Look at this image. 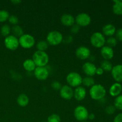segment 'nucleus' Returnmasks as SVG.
Here are the masks:
<instances>
[{
    "label": "nucleus",
    "instance_id": "nucleus-11",
    "mask_svg": "<svg viewBox=\"0 0 122 122\" xmlns=\"http://www.w3.org/2000/svg\"><path fill=\"white\" fill-rule=\"evenodd\" d=\"M76 56L80 60H86L91 57V50L87 46H79L75 51Z\"/></svg>",
    "mask_w": 122,
    "mask_h": 122
},
{
    "label": "nucleus",
    "instance_id": "nucleus-13",
    "mask_svg": "<svg viewBox=\"0 0 122 122\" xmlns=\"http://www.w3.org/2000/svg\"><path fill=\"white\" fill-rule=\"evenodd\" d=\"M74 91L72 88L69 85L62 86L60 90V95L61 97L65 100H70L73 97Z\"/></svg>",
    "mask_w": 122,
    "mask_h": 122
},
{
    "label": "nucleus",
    "instance_id": "nucleus-32",
    "mask_svg": "<svg viewBox=\"0 0 122 122\" xmlns=\"http://www.w3.org/2000/svg\"><path fill=\"white\" fill-rule=\"evenodd\" d=\"M8 20V21L10 22V23L13 25V26H14V25H17L18 23H19V19H18V17L16 16V15H10Z\"/></svg>",
    "mask_w": 122,
    "mask_h": 122
},
{
    "label": "nucleus",
    "instance_id": "nucleus-27",
    "mask_svg": "<svg viewBox=\"0 0 122 122\" xmlns=\"http://www.w3.org/2000/svg\"><path fill=\"white\" fill-rule=\"evenodd\" d=\"M114 106L116 109L122 110V95L116 97L114 101Z\"/></svg>",
    "mask_w": 122,
    "mask_h": 122
},
{
    "label": "nucleus",
    "instance_id": "nucleus-31",
    "mask_svg": "<svg viewBox=\"0 0 122 122\" xmlns=\"http://www.w3.org/2000/svg\"><path fill=\"white\" fill-rule=\"evenodd\" d=\"M48 122H61V118L59 115L57 114H52L48 117Z\"/></svg>",
    "mask_w": 122,
    "mask_h": 122
},
{
    "label": "nucleus",
    "instance_id": "nucleus-16",
    "mask_svg": "<svg viewBox=\"0 0 122 122\" xmlns=\"http://www.w3.org/2000/svg\"><path fill=\"white\" fill-rule=\"evenodd\" d=\"M101 55L105 60L109 61L114 57V50L107 45L104 46L101 48Z\"/></svg>",
    "mask_w": 122,
    "mask_h": 122
},
{
    "label": "nucleus",
    "instance_id": "nucleus-30",
    "mask_svg": "<svg viewBox=\"0 0 122 122\" xmlns=\"http://www.w3.org/2000/svg\"><path fill=\"white\" fill-rule=\"evenodd\" d=\"M106 43H107V46H110V47L113 48V47L116 46L117 45V40L116 38H114V37L111 36L109 37V38L106 40Z\"/></svg>",
    "mask_w": 122,
    "mask_h": 122
},
{
    "label": "nucleus",
    "instance_id": "nucleus-14",
    "mask_svg": "<svg viewBox=\"0 0 122 122\" xmlns=\"http://www.w3.org/2000/svg\"><path fill=\"white\" fill-rule=\"evenodd\" d=\"M111 73L116 82L118 83L122 82V64H117L113 66Z\"/></svg>",
    "mask_w": 122,
    "mask_h": 122
},
{
    "label": "nucleus",
    "instance_id": "nucleus-1",
    "mask_svg": "<svg viewBox=\"0 0 122 122\" xmlns=\"http://www.w3.org/2000/svg\"><path fill=\"white\" fill-rule=\"evenodd\" d=\"M106 95V90L101 84H95L91 87L89 95L92 100L100 101L102 100Z\"/></svg>",
    "mask_w": 122,
    "mask_h": 122
},
{
    "label": "nucleus",
    "instance_id": "nucleus-5",
    "mask_svg": "<svg viewBox=\"0 0 122 122\" xmlns=\"http://www.w3.org/2000/svg\"><path fill=\"white\" fill-rule=\"evenodd\" d=\"M66 81L70 87L77 88L82 84V77L79 73L75 71L69 73L66 76Z\"/></svg>",
    "mask_w": 122,
    "mask_h": 122
},
{
    "label": "nucleus",
    "instance_id": "nucleus-36",
    "mask_svg": "<svg viewBox=\"0 0 122 122\" xmlns=\"http://www.w3.org/2000/svg\"><path fill=\"white\" fill-rule=\"evenodd\" d=\"M116 38L117 41L122 42V28L119 29L116 32Z\"/></svg>",
    "mask_w": 122,
    "mask_h": 122
},
{
    "label": "nucleus",
    "instance_id": "nucleus-10",
    "mask_svg": "<svg viewBox=\"0 0 122 122\" xmlns=\"http://www.w3.org/2000/svg\"><path fill=\"white\" fill-rule=\"evenodd\" d=\"M33 74L39 81H45L48 77L50 72L46 67H36L33 71Z\"/></svg>",
    "mask_w": 122,
    "mask_h": 122
},
{
    "label": "nucleus",
    "instance_id": "nucleus-40",
    "mask_svg": "<svg viewBox=\"0 0 122 122\" xmlns=\"http://www.w3.org/2000/svg\"><path fill=\"white\" fill-rule=\"evenodd\" d=\"M95 116L94 113H90V114H89V115H88V119H89V120H93L95 119Z\"/></svg>",
    "mask_w": 122,
    "mask_h": 122
},
{
    "label": "nucleus",
    "instance_id": "nucleus-9",
    "mask_svg": "<svg viewBox=\"0 0 122 122\" xmlns=\"http://www.w3.org/2000/svg\"><path fill=\"white\" fill-rule=\"evenodd\" d=\"M75 22L76 25L80 27H86L89 26L91 22V18L90 15L86 13H81L77 14L75 18Z\"/></svg>",
    "mask_w": 122,
    "mask_h": 122
},
{
    "label": "nucleus",
    "instance_id": "nucleus-19",
    "mask_svg": "<svg viewBox=\"0 0 122 122\" xmlns=\"http://www.w3.org/2000/svg\"><path fill=\"white\" fill-rule=\"evenodd\" d=\"M102 34L107 36H113L116 32V27L112 24H107L104 25L102 29Z\"/></svg>",
    "mask_w": 122,
    "mask_h": 122
},
{
    "label": "nucleus",
    "instance_id": "nucleus-42",
    "mask_svg": "<svg viewBox=\"0 0 122 122\" xmlns=\"http://www.w3.org/2000/svg\"><path fill=\"white\" fill-rule=\"evenodd\" d=\"M86 122V121H83V122Z\"/></svg>",
    "mask_w": 122,
    "mask_h": 122
},
{
    "label": "nucleus",
    "instance_id": "nucleus-24",
    "mask_svg": "<svg viewBox=\"0 0 122 122\" xmlns=\"http://www.w3.org/2000/svg\"><path fill=\"white\" fill-rule=\"evenodd\" d=\"M82 84H83L85 86L92 87L95 85V80L92 77L86 76L84 78H82Z\"/></svg>",
    "mask_w": 122,
    "mask_h": 122
},
{
    "label": "nucleus",
    "instance_id": "nucleus-23",
    "mask_svg": "<svg viewBox=\"0 0 122 122\" xmlns=\"http://www.w3.org/2000/svg\"><path fill=\"white\" fill-rule=\"evenodd\" d=\"M11 32L13 33V36H14L17 38H19L24 34V32L22 27L17 25H14L12 27L11 29Z\"/></svg>",
    "mask_w": 122,
    "mask_h": 122
},
{
    "label": "nucleus",
    "instance_id": "nucleus-41",
    "mask_svg": "<svg viewBox=\"0 0 122 122\" xmlns=\"http://www.w3.org/2000/svg\"><path fill=\"white\" fill-rule=\"evenodd\" d=\"M11 2L13 4L18 5L19 4L21 3V1H20V0H14V1H11Z\"/></svg>",
    "mask_w": 122,
    "mask_h": 122
},
{
    "label": "nucleus",
    "instance_id": "nucleus-2",
    "mask_svg": "<svg viewBox=\"0 0 122 122\" xmlns=\"http://www.w3.org/2000/svg\"><path fill=\"white\" fill-rule=\"evenodd\" d=\"M32 60L36 67H45L49 62V56L45 51H36L33 54Z\"/></svg>",
    "mask_w": 122,
    "mask_h": 122
},
{
    "label": "nucleus",
    "instance_id": "nucleus-39",
    "mask_svg": "<svg viewBox=\"0 0 122 122\" xmlns=\"http://www.w3.org/2000/svg\"><path fill=\"white\" fill-rule=\"evenodd\" d=\"M104 72V70H102V68H101V67L97 68L96 75H99V76H101L102 75H103Z\"/></svg>",
    "mask_w": 122,
    "mask_h": 122
},
{
    "label": "nucleus",
    "instance_id": "nucleus-17",
    "mask_svg": "<svg viewBox=\"0 0 122 122\" xmlns=\"http://www.w3.org/2000/svg\"><path fill=\"white\" fill-rule=\"evenodd\" d=\"M62 25L67 27H71L75 24V18L70 14H64L60 18Z\"/></svg>",
    "mask_w": 122,
    "mask_h": 122
},
{
    "label": "nucleus",
    "instance_id": "nucleus-26",
    "mask_svg": "<svg viewBox=\"0 0 122 122\" xmlns=\"http://www.w3.org/2000/svg\"><path fill=\"white\" fill-rule=\"evenodd\" d=\"M48 46L49 44L46 41H40L37 43L36 47L37 51H45L48 48Z\"/></svg>",
    "mask_w": 122,
    "mask_h": 122
},
{
    "label": "nucleus",
    "instance_id": "nucleus-21",
    "mask_svg": "<svg viewBox=\"0 0 122 122\" xmlns=\"http://www.w3.org/2000/svg\"><path fill=\"white\" fill-rule=\"evenodd\" d=\"M23 67L26 71L31 72L34 71L36 67V66L32 59H26L23 63Z\"/></svg>",
    "mask_w": 122,
    "mask_h": 122
},
{
    "label": "nucleus",
    "instance_id": "nucleus-22",
    "mask_svg": "<svg viewBox=\"0 0 122 122\" xmlns=\"http://www.w3.org/2000/svg\"><path fill=\"white\" fill-rule=\"evenodd\" d=\"M113 11L116 15H122V1H114Z\"/></svg>",
    "mask_w": 122,
    "mask_h": 122
},
{
    "label": "nucleus",
    "instance_id": "nucleus-33",
    "mask_svg": "<svg viewBox=\"0 0 122 122\" xmlns=\"http://www.w3.org/2000/svg\"><path fill=\"white\" fill-rule=\"evenodd\" d=\"M51 87L53 88L54 90H57V91H60V89L61 88L62 85L61 84L60 82H59L58 81H54L51 83Z\"/></svg>",
    "mask_w": 122,
    "mask_h": 122
},
{
    "label": "nucleus",
    "instance_id": "nucleus-12",
    "mask_svg": "<svg viewBox=\"0 0 122 122\" xmlns=\"http://www.w3.org/2000/svg\"><path fill=\"white\" fill-rule=\"evenodd\" d=\"M97 67L95 64L92 62H86L82 66V70L84 73L87 76L92 77L95 75H96Z\"/></svg>",
    "mask_w": 122,
    "mask_h": 122
},
{
    "label": "nucleus",
    "instance_id": "nucleus-29",
    "mask_svg": "<svg viewBox=\"0 0 122 122\" xmlns=\"http://www.w3.org/2000/svg\"><path fill=\"white\" fill-rule=\"evenodd\" d=\"M10 17V14L7 10H0V22H4L7 21Z\"/></svg>",
    "mask_w": 122,
    "mask_h": 122
},
{
    "label": "nucleus",
    "instance_id": "nucleus-35",
    "mask_svg": "<svg viewBox=\"0 0 122 122\" xmlns=\"http://www.w3.org/2000/svg\"><path fill=\"white\" fill-rule=\"evenodd\" d=\"M80 30V26H79L78 25H76V24H74L73 26H71V28H70V32H71L73 34H77L79 33Z\"/></svg>",
    "mask_w": 122,
    "mask_h": 122
},
{
    "label": "nucleus",
    "instance_id": "nucleus-38",
    "mask_svg": "<svg viewBox=\"0 0 122 122\" xmlns=\"http://www.w3.org/2000/svg\"><path fill=\"white\" fill-rule=\"evenodd\" d=\"M113 122H122V113H119L114 117Z\"/></svg>",
    "mask_w": 122,
    "mask_h": 122
},
{
    "label": "nucleus",
    "instance_id": "nucleus-20",
    "mask_svg": "<svg viewBox=\"0 0 122 122\" xmlns=\"http://www.w3.org/2000/svg\"><path fill=\"white\" fill-rule=\"evenodd\" d=\"M17 103L21 107H25L29 104V98L28 96L25 94H21L17 98Z\"/></svg>",
    "mask_w": 122,
    "mask_h": 122
},
{
    "label": "nucleus",
    "instance_id": "nucleus-34",
    "mask_svg": "<svg viewBox=\"0 0 122 122\" xmlns=\"http://www.w3.org/2000/svg\"><path fill=\"white\" fill-rule=\"evenodd\" d=\"M116 112V108L114 106H108L106 107V113L107 114H109V115H112L113 114Z\"/></svg>",
    "mask_w": 122,
    "mask_h": 122
},
{
    "label": "nucleus",
    "instance_id": "nucleus-18",
    "mask_svg": "<svg viewBox=\"0 0 122 122\" xmlns=\"http://www.w3.org/2000/svg\"><path fill=\"white\" fill-rule=\"evenodd\" d=\"M122 91V85L120 83L116 82L110 86L109 89L110 95L113 97H116L120 95Z\"/></svg>",
    "mask_w": 122,
    "mask_h": 122
},
{
    "label": "nucleus",
    "instance_id": "nucleus-15",
    "mask_svg": "<svg viewBox=\"0 0 122 122\" xmlns=\"http://www.w3.org/2000/svg\"><path fill=\"white\" fill-rule=\"evenodd\" d=\"M86 96V91L83 86L77 87L75 88L73 93V97L78 101H81L84 100Z\"/></svg>",
    "mask_w": 122,
    "mask_h": 122
},
{
    "label": "nucleus",
    "instance_id": "nucleus-8",
    "mask_svg": "<svg viewBox=\"0 0 122 122\" xmlns=\"http://www.w3.org/2000/svg\"><path fill=\"white\" fill-rule=\"evenodd\" d=\"M4 45L7 49L11 51L16 50L19 46V38H16L13 35H10L5 38Z\"/></svg>",
    "mask_w": 122,
    "mask_h": 122
},
{
    "label": "nucleus",
    "instance_id": "nucleus-3",
    "mask_svg": "<svg viewBox=\"0 0 122 122\" xmlns=\"http://www.w3.org/2000/svg\"><path fill=\"white\" fill-rule=\"evenodd\" d=\"M63 36L60 32L57 30H52L49 32L46 36V41L48 44L52 46H57L63 42Z\"/></svg>",
    "mask_w": 122,
    "mask_h": 122
},
{
    "label": "nucleus",
    "instance_id": "nucleus-25",
    "mask_svg": "<svg viewBox=\"0 0 122 122\" xmlns=\"http://www.w3.org/2000/svg\"><path fill=\"white\" fill-rule=\"evenodd\" d=\"M113 65L112 63L108 60H103L101 63L100 67L102 68L104 71H111L113 69Z\"/></svg>",
    "mask_w": 122,
    "mask_h": 122
},
{
    "label": "nucleus",
    "instance_id": "nucleus-37",
    "mask_svg": "<svg viewBox=\"0 0 122 122\" xmlns=\"http://www.w3.org/2000/svg\"><path fill=\"white\" fill-rule=\"evenodd\" d=\"M63 42L65 44H70L73 42V36L71 35H67L64 38L63 37Z\"/></svg>",
    "mask_w": 122,
    "mask_h": 122
},
{
    "label": "nucleus",
    "instance_id": "nucleus-4",
    "mask_svg": "<svg viewBox=\"0 0 122 122\" xmlns=\"http://www.w3.org/2000/svg\"><path fill=\"white\" fill-rule=\"evenodd\" d=\"M106 39L104 35L99 32L92 33L90 38V42L93 46L97 48H101L104 46Z\"/></svg>",
    "mask_w": 122,
    "mask_h": 122
},
{
    "label": "nucleus",
    "instance_id": "nucleus-6",
    "mask_svg": "<svg viewBox=\"0 0 122 122\" xmlns=\"http://www.w3.org/2000/svg\"><path fill=\"white\" fill-rule=\"evenodd\" d=\"M19 45L23 48L30 49L34 46L35 39L32 35L30 34H23L19 38Z\"/></svg>",
    "mask_w": 122,
    "mask_h": 122
},
{
    "label": "nucleus",
    "instance_id": "nucleus-28",
    "mask_svg": "<svg viewBox=\"0 0 122 122\" xmlns=\"http://www.w3.org/2000/svg\"><path fill=\"white\" fill-rule=\"evenodd\" d=\"M11 28L8 25H3L1 28V35L3 36H8L10 35L11 33Z\"/></svg>",
    "mask_w": 122,
    "mask_h": 122
},
{
    "label": "nucleus",
    "instance_id": "nucleus-7",
    "mask_svg": "<svg viewBox=\"0 0 122 122\" xmlns=\"http://www.w3.org/2000/svg\"><path fill=\"white\" fill-rule=\"evenodd\" d=\"M74 116L75 119L79 122L86 121L88 119L89 112L85 107L83 106H79L74 110Z\"/></svg>",
    "mask_w": 122,
    "mask_h": 122
}]
</instances>
